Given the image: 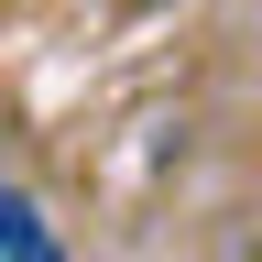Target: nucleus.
Here are the masks:
<instances>
[{
  "label": "nucleus",
  "instance_id": "f257e3e1",
  "mask_svg": "<svg viewBox=\"0 0 262 262\" xmlns=\"http://www.w3.org/2000/svg\"><path fill=\"white\" fill-rule=\"evenodd\" d=\"M0 262H66V251L44 241V229H33V208H22L11 186H0Z\"/></svg>",
  "mask_w": 262,
  "mask_h": 262
}]
</instances>
